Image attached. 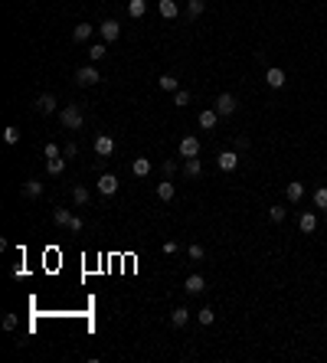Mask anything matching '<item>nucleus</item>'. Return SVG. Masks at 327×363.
Instances as JSON below:
<instances>
[{"instance_id":"obj_1","label":"nucleus","mask_w":327,"mask_h":363,"mask_svg":"<svg viewBox=\"0 0 327 363\" xmlns=\"http://www.w3.org/2000/svg\"><path fill=\"white\" fill-rule=\"evenodd\" d=\"M59 121H62V128H69V131H79L85 118H82L79 105H69V108H62V111H59Z\"/></svg>"},{"instance_id":"obj_2","label":"nucleus","mask_w":327,"mask_h":363,"mask_svg":"<svg viewBox=\"0 0 327 363\" xmlns=\"http://www.w3.org/2000/svg\"><path fill=\"white\" fill-rule=\"evenodd\" d=\"M53 219L56 222H59V226H66V229H72V233H82V226H85V222H82L79 219V216H72V213H69V209H53Z\"/></svg>"},{"instance_id":"obj_3","label":"nucleus","mask_w":327,"mask_h":363,"mask_svg":"<svg viewBox=\"0 0 327 363\" xmlns=\"http://www.w3.org/2000/svg\"><path fill=\"white\" fill-rule=\"evenodd\" d=\"M75 82H79V85H99L102 75H99L95 66H82V69H75Z\"/></svg>"},{"instance_id":"obj_4","label":"nucleus","mask_w":327,"mask_h":363,"mask_svg":"<svg viewBox=\"0 0 327 363\" xmlns=\"http://www.w3.org/2000/svg\"><path fill=\"white\" fill-rule=\"evenodd\" d=\"M99 33H102L105 43H115V39L121 36V23H118V20H105V23L99 26Z\"/></svg>"},{"instance_id":"obj_5","label":"nucleus","mask_w":327,"mask_h":363,"mask_svg":"<svg viewBox=\"0 0 327 363\" xmlns=\"http://www.w3.org/2000/svg\"><path fill=\"white\" fill-rule=\"evenodd\" d=\"M216 164H219V170L232 173L236 167H239V154H236V151H222V154L216 157Z\"/></svg>"},{"instance_id":"obj_6","label":"nucleus","mask_w":327,"mask_h":363,"mask_svg":"<svg viewBox=\"0 0 327 363\" xmlns=\"http://www.w3.org/2000/svg\"><path fill=\"white\" fill-rule=\"evenodd\" d=\"M216 111H219V118H229V115L236 111V99H232L229 92H222L219 99H216Z\"/></svg>"},{"instance_id":"obj_7","label":"nucleus","mask_w":327,"mask_h":363,"mask_svg":"<svg viewBox=\"0 0 327 363\" xmlns=\"http://www.w3.org/2000/svg\"><path fill=\"white\" fill-rule=\"evenodd\" d=\"M177 151H180V157H200V141L197 138H183Z\"/></svg>"},{"instance_id":"obj_8","label":"nucleus","mask_w":327,"mask_h":363,"mask_svg":"<svg viewBox=\"0 0 327 363\" xmlns=\"http://www.w3.org/2000/svg\"><path fill=\"white\" fill-rule=\"evenodd\" d=\"M197 121H200V128H203V131H213V128H216V121H219V111L216 108H206V111H200V118H197Z\"/></svg>"},{"instance_id":"obj_9","label":"nucleus","mask_w":327,"mask_h":363,"mask_svg":"<svg viewBox=\"0 0 327 363\" xmlns=\"http://www.w3.org/2000/svg\"><path fill=\"white\" fill-rule=\"evenodd\" d=\"M115 190H118V177H115V173H102V177H99V193L111 197Z\"/></svg>"},{"instance_id":"obj_10","label":"nucleus","mask_w":327,"mask_h":363,"mask_svg":"<svg viewBox=\"0 0 327 363\" xmlns=\"http://www.w3.org/2000/svg\"><path fill=\"white\" fill-rule=\"evenodd\" d=\"M183 291H186V295H200V291H206L203 275H190V278L183 282Z\"/></svg>"},{"instance_id":"obj_11","label":"nucleus","mask_w":327,"mask_h":363,"mask_svg":"<svg viewBox=\"0 0 327 363\" xmlns=\"http://www.w3.org/2000/svg\"><path fill=\"white\" fill-rule=\"evenodd\" d=\"M111 151H115V141H111L108 134H99V138H95V154H99V157H108Z\"/></svg>"},{"instance_id":"obj_12","label":"nucleus","mask_w":327,"mask_h":363,"mask_svg":"<svg viewBox=\"0 0 327 363\" xmlns=\"http://www.w3.org/2000/svg\"><path fill=\"white\" fill-rule=\"evenodd\" d=\"M285 197H288V203H298V200L304 197V184L301 180H291V184L285 187Z\"/></svg>"},{"instance_id":"obj_13","label":"nucleus","mask_w":327,"mask_h":363,"mask_svg":"<svg viewBox=\"0 0 327 363\" xmlns=\"http://www.w3.org/2000/svg\"><path fill=\"white\" fill-rule=\"evenodd\" d=\"M157 197H161L164 203H167V200H173V197H177V187H173V180H170V177H167L164 184H157Z\"/></svg>"},{"instance_id":"obj_14","label":"nucleus","mask_w":327,"mask_h":363,"mask_svg":"<svg viewBox=\"0 0 327 363\" xmlns=\"http://www.w3.org/2000/svg\"><path fill=\"white\" fill-rule=\"evenodd\" d=\"M265 82H268V88H282L288 79H285L282 69H268V72H265Z\"/></svg>"},{"instance_id":"obj_15","label":"nucleus","mask_w":327,"mask_h":363,"mask_svg":"<svg viewBox=\"0 0 327 363\" xmlns=\"http://www.w3.org/2000/svg\"><path fill=\"white\" fill-rule=\"evenodd\" d=\"M39 193H43V180H36V177H33V180H26V184H23V197L36 200Z\"/></svg>"},{"instance_id":"obj_16","label":"nucleus","mask_w":327,"mask_h":363,"mask_svg":"<svg viewBox=\"0 0 327 363\" xmlns=\"http://www.w3.org/2000/svg\"><path fill=\"white\" fill-rule=\"evenodd\" d=\"M36 111H39V115H53V111H56V99H53V95H39V99H36Z\"/></svg>"},{"instance_id":"obj_17","label":"nucleus","mask_w":327,"mask_h":363,"mask_svg":"<svg viewBox=\"0 0 327 363\" xmlns=\"http://www.w3.org/2000/svg\"><path fill=\"white\" fill-rule=\"evenodd\" d=\"M200 173H203V164H200V157H186L183 177H200Z\"/></svg>"},{"instance_id":"obj_18","label":"nucleus","mask_w":327,"mask_h":363,"mask_svg":"<svg viewBox=\"0 0 327 363\" xmlns=\"http://www.w3.org/2000/svg\"><path fill=\"white\" fill-rule=\"evenodd\" d=\"M298 226H301V233H314V229H317V216L314 213H301Z\"/></svg>"},{"instance_id":"obj_19","label":"nucleus","mask_w":327,"mask_h":363,"mask_svg":"<svg viewBox=\"0 0 327 363\" xmlns=\"http://www.w3.org/2000/svg\"><path fill=\"white\" fill-rule=\"evenodd\" d=\"M186 321H190V311H186V308H173L170 311V324L173 327H183Z\"/></svg>"},{"instance_id":"obj_20","label":"nucleus","mask_w":327,"mask_h":363,"mask_svg":"<svg viewBox=\"0 0 327 363\" xmlns=\"http://www.w3.org/2000/svg\"><path fill=\"white\" fill-rule=\"evenodd\" d=\"M88 36H92V23H79V26L72 30V39H75V43H85Z\"/></svg>"},{"instance_id":"obj_21","label":"nucleus","mask_w":327,"mask_h":363,"mask_svg":"<svg viewBox=\"0 0 327 363\" xmlns=\"http://www.w3.org/2000/svg\"><path fill=\"white\" fill-rule=\"evenodd\" d=\"M131 170H134V177H148V173H151V160L148 157H137L134 164H131Z\"/></svg>"},{"instance_id":"obj_22","label":"nucleus","mask_w":327,"mask_h":363,"mask_svg":"<svg viewBox=\"0 0 327 363\" xmlns=\"http://www.w3.org/2000/svg\"><path fill=\"white\" fill-rule=\"evenodd\" d=\"M46 170H50L53 177H59V173L66 170V160H62V157H46Z\"/></svg>"},{"instance_id":"obj_23","label":"nucleus","mask_w":327,"mask_h":363,"mask_svg":"<svg viewBox=\"0 0 327 363\" xmlns=\"http://www.w3.org/2000/svg\"><path fill=\"white\" fill-rule=\"evenodd\" d=\"M128 13H131V17H144V13H148V0H131V4H128Z\"/></svg>"},{"instance_id":"obj_24","label":"nucleus","mask_w":327,"mask_h":363,"mask_svg":"<svg viewBox=\"0 0 327 363\" xmlns=\"http://www.w3.org/2000/svg\"><path fill=\"white\" fill-rule=\"evenodd\" d=\"M161 17L164 20H177V4H173V0H161Z\"/></svg>"},{"instance_id":"obj_25","label":"nucleus","mask_w":327,"mask_h":363,"mask_svg":"<svg viewBox=\"0 0 327 363\" xmlns=\"http://www.w3.org/2000/svg\"><path fill=\"white\" fill-rule=\"evenodd\" d=\"M197 321H200L203 327H210L213 321H216V311H213V308H200V311H197Z\"/></svg>"},{"instance_id":"obj_26","label":"nucleus","mask_w":327,"mask_h":363,"mask_svg":"<svg viewBox=\"0 0 327 363\" xmlns=\"http://www.w3.org/2000/svg\"><path fill=\"white\" fill-rule=\"evenodd\" d=\"M105 43H95V46H88V59H92V62H102V59H105Z\"/></svg>"},{"instance_id":"obj_27","label":"nucleus","mask_w":327,"mask_h":363,"mask_svg":"<svg viewBox=\"0 0 327 363\" xmlns=\"http://www.w3.org/2000/svg\"><path fill=\"white\" fill-rule=\"evenodd\" d=\"M203 10H206V0H190V4H186V13H190L193 20H197Z\"/></svg>"},{"instance_id":"obj_28","label":"nucleus","mask_w":327,"mask_h":363,"mask_svg":"<svg viewBox=\"0 0 327 363\" xmlns=\"http://www.w3.org/2000/svg\"><path fill=\"white\" fill-rule=\"evenodd\" d=\"M72 200H75V206H85L88 203V190L85 187H72Z\"/></svg>"},{"instance_id":"obj_29","label":"nucleus","mask_w":327,"mask_h":363,"mask_svg":"<svg viewBox=\"0 0 327 363\" xmlns=\"http://www.w3.org/2000/svg\"><path fill=\"white\" fill-rule=\"evenodd\" d=\"M157 85H161L164 92H177V79H173V75H161V79H157Z\"/></svg>"},{"instance_id":"obj_30","label":"nucleus","mask_w":327,"mask_h":363,"mask_svg":"<svg viewBox=\"0 0 327 363\" xmlns=\"http://www.w3.org/2000/svg\"><path fill=\"white\" fill-rule=\"evenodd\" d=\"M173 105H177V108L190 105V92H186V88H177V92H173Z\"/></svg>"},{"instance_id":"obj_31","label":"nucleus","mask_w":327,"mask_h":363,"mask_svg":"<svg viewBox=\"0 0 327 363\" xmlns=\"http://www.w3.org/2000/svg\"><path fill=\"white\" fill-rule=\"evenodd\" d=\"M314 206H317V209H327V187L314 190Z\"/></svg>"},{"instance_id":"obj_32","label":"nucleus","mask_w":327,"mask_h":363,"mask_svg":"<svg viewBox=\"0 0 327 363\" xmlns=\"http://www.w3.org/2000/svg\"><path fill=\"white\" fill-rule=\"evenodd\" d=\"M4 141H7V144H20V131H17V128H7V131H4Z\"/></svg>"},{"instance_id":"obj_33","label":"nucleus","mask_w":327,"mask_h":363,"mask_svg":"<svg viewBox=\"0 0 327 363\" xmlns=\"http://www.w3.org/2000/svg\"><path fill=\"white\" fill-rule=\"evenodd\" d=\"M268 219H272V222H285V209L282 206H272V209H268Z\"/></svg>"},{"instance_id":"obj_34","label":"nucleus","mask_w":327,"mask_h":363,"mask_svg":"<svg viewBox=\"0 0 327 363\" xmlns=\"http://www.w3.org/2000/svg\"><path fill=\"white\" fill-rule=\"evenodd\" d=\"M4 331H17V314H4Z\"/></svg>"},{"instance_id":"obj_35","label":"nucleus","mask_w":327,"mask_h":363,"mask_svg":"<svg viewBox=\"0 0 327 363\" xmlns=\"http://www.w3.org/2000/svg\"><path fill=\"white\" fill-rule=\"evenodd\" d=\"M203 255H206V252H203V246H190V259H197V262H200Z\"/></svg>"},{"instance_id":"obj_36","label":"nucleus","mask_w":327,"mask_h":363,"mask_svg":"<svg viewBox=\"0 0 327 363\" xmlns=\"http://www.w3.org/2000/svg\"><path fill=\"white\" fill-rule=\"evenodd\" d=\"M62 154H66V157H75V154H79V148H75V144H66V148H62Z\"/></svg>"},{"instance_id":"obj_37","label":"nucleus","mask_w":327,"mask_h":363,"mask_svg":"<svg viewBox=\"0 0 327 363\" xmlns=\"http://www.w3.org/2000/svg\"><path fill=\"white\" fill-rule=\"evenodd\" d=\"M173 170H177V164H173V160H164V173L167 177H173Z\"/></svg>"},{"instance_id":"obj_38","label":"nucleus","mask_w":327,"mask_h":363,"mask_svg":"<svg viewBox=\"0 0 327 363\" xmlns=\"http://www.w3.org/2000/svg\"><path fill=\"white\" fill-rule=\"evenodd\" d=\"M46 157H59V148H56V144L50 141V144H46Z\"/></svg>"}]
</instances>
